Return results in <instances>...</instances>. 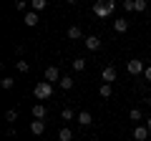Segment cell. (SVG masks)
Returning a JSON list of instances; mask_svg holds the SVG:
<instances>
[{"mask_svg": "<svg viewBox=\"0 0 151 141\" xmlns=\"http://www.w3.org/2000/svg\"><path fill=\"white\" fill-rule=\"evenodd\" d=\"M81 35H83V33H81V28H78V25L68 28V38H70V40H78V38H81Z\"/></svg>", "mask_w": 151, "mask_h": 141, "instance_id": "9a60e30c", "label": "cell"}, {"mask_svg": "<svg viewBox=\"0 0 151 141\" xmlns=\"http://www.w3.org/2000/svg\"><path fill=\"white\" fill-rule=\"evenodd\" d=\"M30 131H33L35 136H40V134L45 131V121H35V119H33V121H30Z\"/></svg>", "mask_w": 151, "mask_h": 141, "instance_id": "9c48e42d", "label": "cell"}, {"mask_svg": "<svg viewBox=\"0 0 151 141\" xmlns=\"http://www.w3.org/2000/svg\"><path fill=\"white\" fill-rule=\"evenodd\" d=\"M38 20H40V18H38V13H25V18H23V23H25V25H38Z\"/></svg>", "mask_w": 151, "mask_h": 141, "instance_id": "4fadbf2b", "label": "cell"}, {"mask_svg": "<svg viewBox=\"0 0 151 141\" xmlns=\"http://www.w3.org/2000/svg\"><path fill=\"white\" fill-rule=\"evenodd\" d=\"M146 136H149V129H146V126H136L134 129V139L136 141H146Z\"/></svg>", "mask_w": 151, "mask_h": 141, "instance_id": "30bf717a", "label": "cell"}, {"mask_svg": "<svg viewBox=\"0 0 151 141\" xmlns=\"http://www.w3.org/2000/svg\"><path fill=\"white\" fill-rule=\"evenodd\" d=\"M18 70H20V73H28V70H30V65H28L25 60H18Z\"/></svg>", "mask_w": 151, "mask_h": 141, "instance_id": "cb8c5ba5", "label": "cell"}, {"mask_svg": "<svg viewBox=\"0 0 151 141\" xmlns=\"http://www.w3.org/2000/svg\"><path fill=\"white\" fill-rule=\"evenodd\" d=\"M60 70H58V65H48V68H45V81L48 83H53V81H58L60 83Z\"/></svg>", "mask_w": 151, "mask_h": 141, "instance_id": "5b68a950", "label": "cell"}, {"mask_svg": "<svg viewBox=\"0 0 151 141\" xmlns=\"http://www.w3.org/2000/svg\"><path fill=\"white\" fill-rule=\"evenodd\" d=\"M129 116H131V121H136V124H139V121L144 119V114H141V109H131V111H129Z\"/></svg>", "mask_w": 151, "mask_h": 141, "instance_id": "e0dca14e", "label": "cell"}, {"mask_svg": "<svg viewBox=\"0 0 151 141\" xmlns=\"http://www.w3.org/2000/svg\"><path fill=\"white\" fill-rule=\"evenodd\" d=\"M33 93H35V98H38V101H45V98H50V96H53V83H48V81L35 83Z\"/></svg>", "mask_w": 151, "mask_h": 141, "instance_id": "6da1fadb", "label": "cell"}, {"mask_svg": "<svg viewBox=\"0 0 151 141\" xmlns=\"http://www.w3.org/2000/svg\"><path fill=\"white\" fill-rule=\"evenodd\" d=\"M101 78L106 83H113V81H116V68H113V65H106V68L101 70Z\"/></svg>", "mask_w": 151, "mask_h": 141, "instance_id": "8992f818", "label": "cell"}, {"mask_svg": "<svg viewBox=\"0 0 151 141\" xmlns=\"http://www.w3.org/2000/svg\"><path fill=\"white\" fill-rule=\"evenodd\" d=\"M113 8H116L113 0H108V3H96V5H93V13H96L98 18H106V15H111V13H113Z\"/></svg>", "mask_w": 151, "mask_h": 141, "instance_id": "7a4b0ae2", "label": "cell"}, {"mask_svg": "<svg viewBox=\"0 0 151 141\" xmlns=\"http://www.w3.org/2000/svg\"><path fill=\"white\" fill-rule=\"evenodd\" d=\"M70 139H73V131L70 129H60L58 131V141H70Z\"/></svg>", "mask_w": 151, "mask_h": 141, "instance_id": "5bb4252c", "label": "cell"}, {"mask_svg": "<svg viewBox=\"0 0 151 141\" xmlns=\"http://www.w3.org/2000/svg\"><path fill=\"white\" fill-rule=\"evenodd\" d=\"M126 70H129L131 76H139V73H144V63H141L139 58H134V60H129V63H126Z\"/></svg>", "mask_w": 151, "mask_h": 141, "instance_id": "277c9868", "label": "cell"}, {"mask_svg": "<svg viewBox=\"0 0 151 141\" xmlns=\"http://www.w3.org/2000/svg\"><path fill=\"white\" fill-rule=\"evenodd\" d=\"M144 78H146V81H151V65H146V70H144Z\"/></svg>", "mask_w": 151, "mask_h": 141, "instance_id": "d4e9b609", "label": "cell"}, {"mask_svg": "<svg viewBox=\"0 0 151 141\" xmlns=\"http://www.w3.org/2000/svg\"><path fill=\"white\" fill-rule=\"evenodd\" d=\"M111 93H113L111 83H103V86H101V96H103V98H108V96H111Z\"/></svg>", "mask_w": 151, "mask_h": 141, "instance_id": "ffe728a7", "label": "cell"}, {"mask_svg": "<svg viewBox=\"0 0 151 141\" xmlns=\"http://www.w3.org/2000/svg\"><path fill=\"white\" fill-rule=\"evenodd\" d=\"M146 129H149V131H151V119H146Z\"/></svg>", "mask_w": 151, "mask_h": 141, "instance_id": "484cf974", "label": "cell"}, {"mask_svg": "<svg viewBox=\"0 0 151 141\" xmlns=\"http://www.w3.org/2000/svg\"><path fill=\"white\" fill-rule=\"evenodd\" d=\"M124 8H126V10H136V13H144L146 8H149V3H146V0H126V3H124Z\"/></svg>", "mask_w": 151, "mask_h": 141, "instance_id": "3957f363", "label": "cell"}, {"mask_svg": "<svg viewBox=\"0 0 151 141\" xmlns=\"http://www.w3.org/2000/svg\"><path fill=\"white\" fill-rule=\"evenodd\" d=\"M45 5H48V3H45V0H33V3H30V8H33V13H38V10H43Z\"/></svg>", "mask_w": 151, "mask_h": 141, "instance_id": "ac0fdd59", "label": "cell"}, {"mask_svg": "<svg viewBox=\"0 0 151 141\" xmlns=\"http://www.w3.org/2000/svg\"><path fill=\"white\" fill-rule=\"evenodd\" d=\"M45 114H48V109H45L43 103H35V106H33V119H35V121H43Z\"/></svg>", "mask_w": 151, "mask_h": 141, "instance_id": "52a82bcc", "label": "cell"}, {"mask_svg": "<svg viewBox=\"0 0 151 141\" xmlns=\"http://www.w3.org/2000/svg\"><path fill=\"white\" fill-rule=\"evenodd\" d=\"M73 109H63V111H60V119H63V121H70V119H73Z\"/></svg>", "mask_w": 151, "mask_h": 141, "instance_id": "44dd1931", "label": "cell"}, {"mask_svg": "<svg viewBox=\"0 0 151 141\" xmlns=\"http://www.w3.org/2000/svg\"><path fill=\"white\" fill-rule=\"evenodd\" d=\"M78 124H81V126H91L93 124V116L88 114V111H81V114H78Z\"/></svg>", "mask_w": 151, "mask_h": 141, "instance_id": "7c38bea8", "label": "cell"}, {"mask_svg": "<svg viewBox=\"0 0 151 141\" xmlns=\"http://www.w3.org/2000/svg\"><path fill=\"white\" fill-rule=\"evenodd\" d=\"M113 28H116V33H126V30H129V20L116 18V20H113Z\"/></svg>", "mask_w": 151, "mask_h": 141, "instance_id": "8fae6325", "label": "cell"}, {"mask_svg": "<svg viewBox=\"0 0 151 141\" xmlns=\"http://www.w3.org/2000/svg\"><path fill=\"white\" fill-rule=\"evenodd\" d=\"M5 121H10V124H15V121H18V111H8V114H5Z\"/></svg>", "mask_w": 151, "mask_h": 141, "instance_id": "603a6c76", "label": "cell"}, {"mask_svg": "<svg viewBox=\"0 0 151 141\" xmlns=\"http://www.w3.org/2000/svg\"><path fill=\"white\" fill-rule=\"evenodd\" d=\"M86 48L88 50H98L101 48V38H98V35H88L86 38Z\"/></svg>", "mask_w": 151, "mask_h": 141, "instance_id": "ba28073f", "label": "cell"}, {"mask_svg": "<svg viewBox=\"0 0 151 141\" xmlns=\"http://www.w3.org/2000/svg\"><path fill=\"white\" fill-rule=\"evenodd\" d=\"M0 86L5 88V91H10V88H13V86H15V81H13V78H10V76H5V78H3V81H0Z\"/></svg>", "mask_w": 151, "mask_h": 141, "instance_id": "d6986e66", "label": "cell"}, {"mask_svg": "<svg viewBox=\"0 0 151 141\" xmlns=\"http://www.w3.org/2000/svg\"><path fill=\"white\" fill-rule=\"evenodd\" d=\"M73 68L76 70H83V68H86V58H76L73 60Z\"/></svg>", "mask_w": 151, "mask_h": 141, "instance_id": "7402d4cb", "label": "cell"}, {"mask_svg": "<svg viewBox=\"0 0 151 141\" xmlns=\"http://www.w3.org/2000/svg\"><path fill=\"white\" fill-rule=\"evenodd\" d=\"M60 88H63V91H70V88H73V78L63 76V78H60Z\"/></svg>", "mask_w": 151, "mask_h": 141, "instance_id": "2e32d148", "label": "cell"}]
</instances>
